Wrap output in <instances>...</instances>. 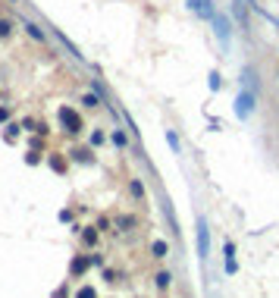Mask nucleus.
<instances>
[{
  "mask_svg": "<svg viewBox=\"0 0 279 298\" xmlns=\"http://www.w3.org/2000/svg\"><path fill=\"white\" fill-rule=\"evenodd\" d=\"M60 123L66 129V135H79L82 132V116L76 113V110H69V107H60Z\"/></svg>",
  "mask_w": 279,
  "mask_h": 298,
  "instance_id": "nucleus-1",
  "label": "nucleus"
},
{
  "mask_svg": "<svg viewBox=\"0 0 279 298\" xmlns=\"http://www.w3.org/2000/svg\"><path fill=\"white\" fill-rule=\"evenodd\" d=\"M207 254H210V232H207L204 217H198V257L207 260Z\"/></svg>",
  "mask_w": 279,
  "mask_h": 298,
  "instance_id": "nucleus-2",
  "label": "nucleus"
},
{
  "mask_svg": "<svg viewBox=\"0 0 279 298\" xmlns=\"http://www.w3.org/2000/svg\"><path fill=\"white\" fill-rule=\"evenodd\" d=\"M189 10L198 13L201 19H213V16H216V10H213L210 0H189Z\"/></svg>",
  "mask_w": 279,
  "mask_h": 298,
  "instance_id": "nucleus-3",
  "label": "nucleus"
},
{
  "mask_svg": "<svg viewBox=\"0 0 279 298\" xmlns=\"http://www.w3.org/2000/svg\"><path fill=\"white\" fill-rule=\"evenodd\" d=\"M213 25H216V38L223 41V47H229V38H232L229 19H226V16H213Z\"/></svg>",
  "mask_w": 279,
  "mask_h": 298,
  "instance_id": "nucleus-4",
  "label": "nucleus"
},
{
  "mask_svg": "<svg viewBox=\"0 0 279 298\" xmlns=\"http://www.w3.org/2000/svg\"><path fill=\"white\" fill-rule=\"evenodd\" d=\"M251 110H254V95H251V91H248V95H238V101H235V116L245 120Z\"/></svg>",
  "mask_w": 279,
  "mask_h": 298,
  "instance_id": "nucleus-5",
  "label": "nucleus"
},
{
  "mask_svg": "<svg viewBox=\"0 0 279 298\" xmlns=\"http://www.w3.org/2000/svg\"><path fill=\"white\" fill-rule=\"evenodd\" d=\"M22 28H25V35H28L32 41H38V44H44V41H47V32H44L38 22H28V19H25V22H22Z\"/></svg>",
  "mask_w": 279,
  "mask_h": 298,
  "instance_id": "nucleus-6",
  "label": "nucleus"
},
{
  "mask_svg": "<svg viewBox=\"0 0 279 298\" xmlns=\"http://www.w3.org/2000/svg\"><path fill=\"white\" fill-rule=\"evenodd\" d=\"M98 239H101V235H98V229H95V226H88V229L82 232V242H85L88 248H95V245H98Z\"/></svg>",
  "mask_w": 279,
  "mask_h": 298,
  "instance_id": "nucleus-7",
  "label": "nucleus"
},
{
  "mask_svg": "<svg viewBox=\"0 0 279 298\" xmlns=\"http://www.w3.org/2000/svg\"><path fill=\"white\" fill-rule=\"evenodd\" d=\"M129 195H132L135 201L144 198V185H141V179H132V182H129Z\"/></svg>",
  "mask_w": 279,
  "mask_h": 298,
  "instance_id": "nucleus-8",
  "label": "nucleus"
},
{
  "mask_svg": "<svg viewBox=\"0 0 279 298\" xmlns=\"http://www.w3.org/2000/svg\"><path fill=\"white\" fill-rule=\"evenodd\" d=\"M151 254H154V257H166V254H170V245H166V242H160V239H157L154 245H151Z\"/></svg>",
  "mask_w": 279,
  "mask_h": 298,
  "instance_id": "nucleus-9",
  "label": "nucleus"
},
{
  "mask_svg": "<svg viewBox=\"0 0 279 298\" xmlns=\"http://www.w3.org/2000/svg\"><path fill=\"white\" fill-rule=\"evenodd\" d=\"M88 264H91L88 257H76V260H72V273H76V276H82V273L88 270Z\"/></svg>",
  "mask_w": 279,
  "mask_h": 298,
  "instance_id": "nucleus-10",
  "label": "nucleus"
},
{
  "mask_svg": "<svg viewBox=\"0 0 279 298\" xmlns=\"http://www.w3.org/2000/svg\"><path fill=\"white\" fill-rule=\"evenodd\" d=\"M170 286H173V273L160 270V273H157V289H170Z\"/></svg>",
  "mask_w": 279,
  "mask_h": 298,
  "instance_id": "nucleus-11",
  "label": "nucleus"
},
{
  "mask_svg": "<svg viewBox=\"0 0 279 298\" xmlns=\"http://www.w3.org/2000/svg\"><path fill=\"white\" fill-rule=\"evenodd\" d=\"M135 223H138L135 217H119V220H116V229H122V232H129V229H132V226H135Z\"/></svg>",
  "mask_w": 279,
  "mask_h": 298,
  "instance_id": "nucleus-12",
  "label": "nucleus"
},
{
  "mask_svg": "<svg viewBox=\"0 0 279 298\" xmlns=\"http://www.w3.org/2000/svg\"><path fill=\"white\" fill-rule=\"evenodd\" d=\"M10 35H13V22L0 16V38H10Z\"/></svg>",
  "mask_w": 279,
  "mask_h": 298,
  "instance_id": "nucleus-13",
  "label": "nucleus"
},
{
  "mask_svg": "<svg viewBox=\"0 0 279 298\" xmlns=\"http://www.w3.org/2000/svg\"><path fill=\"white\" fill-rule=\"evenodd\" d=\"M76 298H98V289H95V286H82V289L76 292Z\"/></svg>",
  "mask_w": 279,
  "mask_h": 298,
  "instance_id": "nucleus-14",
  "label": "nucleus"
},
{
  "mask_svg": "<svg viewBox=\"0 0 279 298\" xmlns=\"http://www.w3.org/2000/svg\"><path fill=\"white\" fill-rule=\"evenodd\" d=\"M113 144H116V147H126V144H129V135L122 132V129H116V132H113Z\"/></svg>",
  "mask_w": 279,
  "mask_h": 298,
  "instance_id": "nucleus-15",
  "label": "nucleus"
},
{
  "mask_svg": "<svg viewBox=\"0 0 279 298\" xmlns=\"http://www.w3.org/2000/svg\"><path fill=\"white\" fill-rule=\"evenodd\" d=\"M72 157H76L79 163H91V154L85 151V147H79V151H72Z\"/></svg>",
  "mask_w": 279,
  "mask_h": 298,
  "instance_id": "nucleus-16",
  "label": "nucleus"
},
{
  "mask_svg": "<svg viewBox=\"0 0 279 298\" xmlns=\"http://www.w3.org/2000/svg\"><path fill=\"white\" fill-rule=\"evenodd\" d=\"M82 104H85V107H98V104H101V95H85Z\"/></svg>",
  "mask_w": 279,
  "mask_h": 298,
  "instance_id": "nucleus-17",
  "label": "nucleus"
},
{
  "mask_svg": "<svg viewBox=\"0 0 279 298\" xmlns=\"http://www.w3.org/2000/svg\"><path fill=\"white\" fill-rule=\"evenodd\" d=\"M166 141H170L173 151H179V138H176V132H166Z\"/></svg>",
  "mask_w": 279,
  "mask_h": 298,
  "instance_id": "nucleus-18",
  "label": "nucleus"
},
{
  "mask_svg": "<svg viewBox=\"0 0 279 298\" xmlns=\"http://www.w3.org/2000/svg\"><path fill=\"white\" fill-rule=\"evenodd\" d=\"M91 144L101 147V144H104V132H91Z\"/></svg>",
  "mask_w": 279,
  "mask_h": 298,
  "instance_id": "nucleus-19",
  "label": "nucleus"
},
{
  "mask_svg": "<svg viewBox=\"0 0 279 298\" xmlns=\"http://www.w3.org/2000/svg\"><path fill=\"white\" fill-rule=\"evenodd\" d=\"M210 88H213V91L220 88V76H216V72H210Z\"/></svg>",
  "mask_w": 279,
  "mask_h": 298,
  "instance_id": "nucleus-20",
  "label": "nucleus"
},
{
  "mask_svg": "<svg viewBox=\"0 0 279 298\" xmlns=\"http://www.w3.org/2000/svg\"><path fill=\"white\" fill-rule=\"evenodd\" d=\"M7 116H10V110H7V107H0V123H4Z\"/></svg>",
  "mask_w": 279,
  "mask_h": 298,
  "instance_id": "nucleus-21",
  "label": "nucleus"
}]
</instances>
